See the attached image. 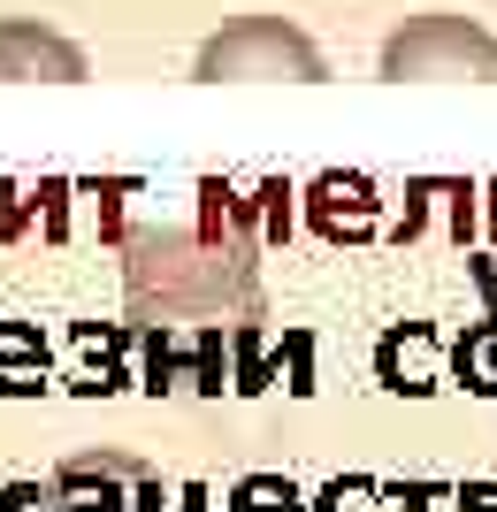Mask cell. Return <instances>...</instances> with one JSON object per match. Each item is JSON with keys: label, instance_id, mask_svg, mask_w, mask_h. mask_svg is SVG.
<instances>
[{"label": "cell", "instance_id": "obj_1", "mask_svg": "<svg viewBox=\"0 0 497 512\" xmlns=\"http://www.w3.org/2000/svg\"><path fill=\"white\" fill-rule=\"evenodd\" d=\"M123 291L138 337H215L260 321V237L222 176H199L192 222H138L123 237Z\"/></svg>", "mask_w": 497, "mask_h": 512}, {"label": "cell", "instance_id": "obj_2", "mask_svg": "<svg viewBox=\"0 0 497 512\" xmlns=\"http://www.w3.org/2000/svg\"><path fill=\"white\" fill-rule=\"evenodd\" d=\"M192 77H199V85H245V77H291V85H314V77H329V62H322V46L306 39L299 23L238 16V23H222L215 39L192 54Z\"/></svg>", "mask_w": 497, "mask_h": 512}, {"label": "cell", "instance_id": "obj_3", "mask_svg": "<svg viewBox=\"0 0 497 512\" xmlns=\"http://www.w3.org/2000/svg\"><path fill=\"white\" fill-rule=\"evenodd\" d=\"M46 497H54V512H176L161 467L123 444L69 451L62 467L46 474Z\"/></svg>", "mask_w": 497, "mask_h": 512}, {"label": "cell", "instance_id": "obj_4", "mask_svg": "<svg viewBox=\"0 0 497 512\" xmlns=\"http://www.w3.org/2000/svg\"><path fill=\"white\" fill-rule=\"evenodd\" d=\"M383 77L413 85V77H482L497 85V39L475 16H413L406 31L383 39Z\"/></svg>", "mask_w": 497, "mask_h": 512}, {"label": "cell", "instance_id": "obj_5", "mask_svg": "<svg viewBox=\"0 0 497 512\" xmlns=\"http://www.w3.org/2000/svg\"><path fill=\"white\" fill-rule=\"evenodd\" d=\"M23 77H39V85H77V77H92V62H85L77 39L46 31L39 16H0V85H23Z\"/></svg>", "mask_w": 497, "mask_h": 512}, {"label": "cell", "instance_id": "obj_6", "mask_svg": "<svg viewBox=\"0 0 497 512\" xmlns=\"http://www.w3.org/2000/svg\"><path fill=\"white\" fill-rule=\"evenodd\" d=\"M436 360H444V344H436V329H421V321H398V329L375 344V375H383L390 390H413V398L444 383Z\"/></svg>", "mask_w": 497, "mask_h": 512}, {"label": "cell", "instance_id": "obj_7", "mask_svg": "<svg viewBox=\"0 0 497 512\" xmlns=\"http://www.w3.org/2000/svg\"><path fill=\"white\" fill-rule=\"evenodd\" d=\"M314 230L337 245V237H375V184L368 176H322L314 184Z\"/></svg>", "mask_w": 497, "mask_h": 512}, {"label": "cell", "instance_id": "obj_8", "mask_svg": "<svg viewBox=\"0 0 497 512\" xmlns=\"http://www.w3.org/2000/svg\"><path fill=\"white\" fill-rule=\"evenodd\" d=\"M54 383V360H46L39 321H0V390L8 398H31V390Z\"/></svg>", "mask_w": 497, "mask_h": 512}, {"label": "cell", "instance_id": "obj_9", "mask_svg": "<svg viewBox=\"0 0 497 512\" xmlns=\"http://www.w3.org/2000/svg\"><path fill=\"white\" fill-rule=\"evenodd\" d=\"M452 375H459V390L497 398V321H467V337L452 344Z\"/></svg>", "mask_w": 497, "mask_h": 512}, {"label": "cell", "instance_id": "obj_10", "mask_svg": "<svg viewBox=\"0 0 497 512\" xmlns=\"http://www.w3.org/2000/svg\"><path fill=\"white\" fill-rule=\"evenodd\" d=\"M222 512H314L299 497V482H283V474H245V482H230V505Z\"/></svg>", "mask_w": 497, "mask_h": 512}, {"label": "cell", "instance_id": "obj_11", "mask_svg": "<svg viewBox=\"0 0 497 512\" xmlns=\"http://www.w3.org/2000/svg\"><path fill=\"white\" fill-rule=\"evenodd\" d=\"M69 390H123V337H108L92 352V329H77V375Z\"/></svg>", "mask_w": 497, "mask_h": 512}, {"label": "cell", "instance_id": "obj_12", "mask_svg": "<svg viewBox=\"0 0 497 512\" xmlns=\"http://www.w3.org/2000/svg\"><path fill=\"white\" fill-rule=\"evenodd\" d=\"M375 497L383 490H375L368 474H345V482H329V490L314 497V512H375Z\"/></svg>", "mask_w": 497, "mask_h": 512}, {"label": "cell", "instance_id": "obj_13", "mask_svg": "<svg viewBox=\"0 0 497 512\" xmlns=\"http://www.w3.org/2000/svg\"><path fill=\"white\" fill-rule=\"evenodd\" d=\"M0 512H54V497H46V482H8Z\"/></svg>", "mask_w": 497, "mask_h": 512}, {"label": "cell", "instance_id": "obj_14", "mask_svg": "<svg viewBox=\"0 0 497 512\" xmlns=\"http://www.w3.org/2000/svg\"><path fill=\"white\" fill-rule=\"evenodd\" d=\"M452 512H497V482H467V490H452Z\"/></svg>", "mask_w": 497, "mask_h": 512}]
</instances>
